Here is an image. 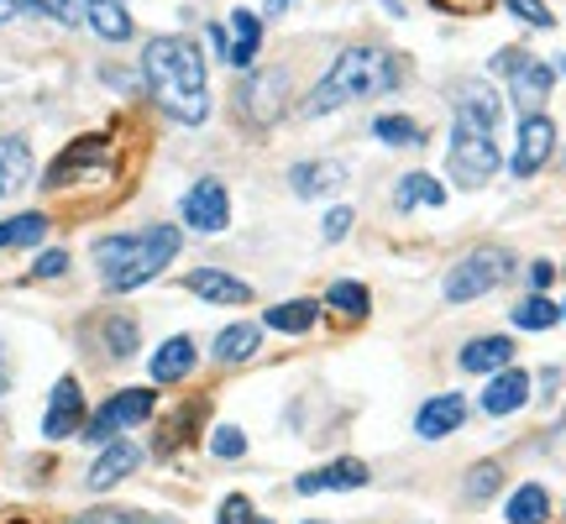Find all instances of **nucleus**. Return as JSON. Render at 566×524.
Returning a JSON list of instances; mask_svg holds the SVG:
<instances>
[{
  "label": "nucleus",
  "instance_id": "nucleus-1",
  "mask_svg": "<svg viewBox=\"0 0 566 524\" xmlns=\"http://www.w3.org/2000/svg\"><path fill=\"white\" fill-rule=\"evenodd\" d=\"M142 79L147 95L163 105L173 121L200 126L211 116V84H205V53L189 37H152L142 53Z\"/></svg>",
  "mask_w": 566,
  "mask_h": 524
},
{
  "label": "nucleus",
  "instance_id": "nucleus-2",
  "mask_svg": "<svg viewBox=\"0 0 566 524\" xmlns=\"http://www.w3.org/2000/svg\"><path fill=\"white\" fill-rule=\"evenodd\" d=\"M394 84H404V64L383 48H347L330 73L315 84V95L305 100V116H326L347 100H367V95H388Z\"/></svg>",
  "mask_w": 566,
  "mask_h": 524
},
{
  "label": "nucleus",
  "instance_id": "nucleus-3",
  "mask_svg": "<svg viewBox=\"0 0 566 524\" xmlns=\"http://www.w3.org/2000/svg\"><path fill=\"white\" fill-rule=\"evenodd\" d=\"M173 258H179V226H147L137 237H100L94 241L100 278H105V288H116V294L152 284Z\"/></svg>",
  "mask_w": 566,
  "mask_h": 524
},
{
  "label": "nucleus",
  "instance_id": "nucleus-4",
  "mask_svg": "<svg viewBox=\"0 0 566 524\" xmlns=\"http://www.w3.org/2000/svg\"><path fill=\"white\" fill-rule=\"evenodd\" d=\"M446 168H451V179H456L462 190H483V184L498 173L494 132L477 126V121H467V116H456V126H451V147H446Z\"/></svg>",
  "mask_w": 566,
  "mask_h": 524
},
{
  "label": "nucleus",
  "instance_id": "nucleus-5",
  "mask_svg": "<svg viewBox=\"0 0 566 524\" xmlns=\"http://www.w3.org/2000/svg\"><path fill=\"white\" fill-rule=\"evenodd\" d=\"M509 273H514V258H509V252H498V247H483V252L462 258L446 273V299L451 305H467V299H477V294L498 288Z\"/></svg>",
  "mask_w": 566,
  "mask_h": 524
},
{
  "label": "nucleus",
  "instance_id": "nucleus-6",
  "mask_svg": "<svg viewBox=\"0 0 566 524\" xmlns=\"http://www.w3.org/2000/svg\"><path fill=\"white\" fill-rule=\"evenodd\" d=\"M152 409H158V394H152V388H121L116 399H105V405L94 409V420L79 430V435H84V441H111L116 430L142 425Z\"/></svg>",
  "mask_w": 566,
  "mask_h": 524
},
{
  "label": "nucleus",
  "instance_id": "nucleus-7",
  "mask_svg": "<svg viewBox=\"0 0 566 524\" xmlns=\"http://www.w3.org/2000/svg\"><path fill=\"white\" fill-rule=\"evenodd\" d=\"M283 90H288V73L262 69L236 90V111L247 116V126H273L279 111H283Z\"/></svg>",
  "mask_w": 566,
  "mask_h": 524
},
{
  "label": "nucleus",
  "instance_id": "nucleus-8",
  "mask_svg": "<svg viewBox=\"0 0 566 524\" xmlns=\"http://www.w3.org/2000/svg\"><path fill=\"white\" fill-rule=\"evenodd\" d=\"M551 147H556V126H551L541 111L519 121V143H514V158H509L514 179H535L545 168V158H551Z\"/></svg>",
  "mask_w": 566,
  "mask_h": 524
},
{
  "label": "nucleus",
  "instance_id": "nucleus-9",
  "mask_svg": "<svg viewBox=\"0 0 566 524\" xmlns=\"http://www.w3.org/2000/svg\"><path fill=\"white\" fill-rule=\"evenodd\" d=\"M84 430V388L73 378H58L53 383V399H47V414H43V435L47 441H69Z\"/></svg>",
  "mask_w": 566,
  "mask_h": 524
},
{
  "label": "nucleus",
  "instance_id": "nucleus-10",
  "mask_svg": "<svg viewBox=\"0 0 566 524\" xmlns=\"http://www.w3.org/2000/svg\"><path fill=\"white\" fill-rule=\"evenodd\" d=\"M184 220L194 226V231H220V226L231 220L226 184H220V179H200V184L184 194Z\"/></svg>",
  "mask_w": 566,
  "mask_h": 524
},
{
  "label": "nucleus",
  "instance_id": "nucleus-11",
  "mask_svg": "<svg viewBox=\"0 0 566 524\" xmlns=\"http://www.w3.org/2000/svg\"><path fill=\"white\" fill-rule=\"evenodd\" d=\"M530 405V373H514L503 367L498 378H488L483 388V414H514V409Z\"/></svg>",
  "mask_w": 566,
  "mask_h": 524
},
{
  "label": "nucleus",
  "instance_id": "nucleus-12",
  "mask_svg": "<svg viewBox=\"0 0 566 524\" xmlns=\"http://www.w3.org/2000/svg\"><path fill=\"white\" fill-rule=\"evenodd\" d=\"M189 294H200L205 305H247L252 299V288L231 278V273H215V267H200V273H189L184 278Z\"/></svg>",
  "mask_w": 566,
  "mask_h": 524
},
{
  "label": "nucleus",
  "instance_id": "nucleus-13",
  "mask_svg": "<svg viewBox=\"0 0 566 524\" xmlns=\"http://www.w3.org/2000/svg\"><path fill=\"white\" fill-rule=\"evenodd\" d=\"M509 79H514V105L524 111V116H535V111H541V100L551 95V84H556V69H551V64H535V58H524Z\"/></svg>",
  "mask_w": 566,
  "mask_h": 524
},
{
  "label": "nucleus",
  "instance_id": "nucleus-14",
  "mask_svg": "<svg viewBox=\"0 0 566 524\" xmlns=\"http://www.w3.org/2000/svg\"><path fill=\"white\" fill-rule=\"evenodd\" d=\"M467 420V405H462V394H441V399H430V405L415 414V430H420L424 441H441L451 430H462Z\"/></svg>",
  "mask_w": 566,
  "mask_h": 524
},
{
  "label": "nucleus",
  "instance_id": "nucleus-15",
  "mask_svg": "<svg viewBox=\"0 0 566 524\" xmlns=\"http://www.w3.org/2000/svg\"><path fill=\"white\" fill-rule=\"evenodd\" d=\"M258 43H262L258 16H252V11H231V32H226V64H231V69H252Z\"/></svg>",
  "mask_w": 566,
  "mask_h": 524
},
{
  "label": "nucleus",
  "instance_id": "nucleus-16",
  "mask_svg": "<svg viewBox=\"0 0 566 524\" xmlns=\"http://www.w3.org/2000/svg\"><path fill=\"white\" fill-rule=\"evenodd\" d=\"M514 362V341L509 335H477L472 346H462V367L467 373H503Z\"/></svg>",
  "mask_w": 566,
  "mask_h": 524
},
{
  "label": "nucleus",
  "instance_id": "nucleus-17",
  "mask_svg": "<svg viewBox=\"0 0 566 524\" xmlns=\"http://www.w3.org/2000/svg\"><path fill=\"white\" fill-rule=\"evenodd\" d=\"M137 462H142V452L132 446V441H111V446H105V456H100V462L90 467V488H94V493L116 488V482H121L126 472H132Z\"/></svg>",
  "mask_w": 566,
  "mask_h": 524
},
{
  "label": "nucleus",
  "instance_id": "nucleus-18",
  "mask_svg": "<svg viewBox=\"0 0 566 524\" xmlns=\"http://www.w3.org/2000/svg\"><path fill=\"white\" fill-rule=\"evenodd\" d=\"M294 488H299V493H326V488H367V467L347 456V462H330V467H320V472H305Z\"/></svg>",
  "mask_w": 566,
  "mask_h": 524
},
{
  "label": "nucleus",
  "instance_id": "nucleus-19",
  "mask_svg": "<svg viewBox=\"0 0 566 524\" xmlns=\"http://www.w3.org/2000/svg\"><path fill=\"white\" fill-rule=\"evenodd\" d=\"M194 373V341L189 335H173L152 352V383H179Z\"/></svg>",
  "mask_w": 566,
  "mask_h": 524
},
{
  "label": "nucleus",
  "instance_id": "nucleus-20",
  "mask_svg": "<svg viewBox=\"0 0 566 524\" xmlns=\"http://www.w3.org/2000/svg\"><path fill=\"white\" fill-rule=\"evenodd\" d=\"M394 205L404 215L415 210V205H430V210H441L446 205V190H441V179H430V173H404L399 190H394Z\"/></svg>",
  "mask_w": 566,
  "mask_h": 524
},
{
  "label": "nucleus",
  "instance_id": "nucleus-21",
  "mask_svg": "<svg viewBox=\"0 0 566 524\" xmlns=\"http://www.w3.org/2000/svg\"><path fill=\"white\" fill-rule=\"evenodd\" d=\"M84 16H90V26L105 43H126L132 37V16H126L121 0H84Z\"/></svg>",
  "mask_w": 566,
  "mask_h": 524
},
{
  "label": "nucleus",
  "instance_id": "nucleus-22",
  "mask_svg": "<svg viewBox=\"0 0 566 524\" xmlns=\"http://www.w3.org/2000/svg\"><path fill=\"white\" fill-rule=\"evenodd\" d=\"M341 163H299L294 173H288V184H294V194L299 200H315V194H330V190H341Z\"/></svg>",
  "mask_w": 566,
  "mask_h": 524
},
{
  "label": "nucleus",
  "instance_id": "nucleus-23",
  "mask_svg": "<svg viewBox=\"0 0 566 524\" xmlns=\"http://www.w3.org/2000/svg\"><path fill=\"white\" fill-rule=\"evenodd\" d=\"M456 116H467V121H477V126L498 132V121H503V100H498L494 90H483V84H467V90L456 95Z\"/></svg>",
  "mask_w": 566,
  "mask_h": 524
},
{
  "label": "nucleus",
  "instance_id": "nucleus-24",
  "mask_svg": "<svg viewBox=\"0 0 566 524\" xmlns=\"http://www.w3.org/2000/svg\"><path fill=\"white\" fill-rule=\"evenodd\" d=\"M315 320H320V305H315V299H288V305H273V310L262 315L268 331H288V335L309 331Z\"/></svg>",
  "mask_w": 566,
  "mask_h": 524
},
{
  "label": "nucleus",
  "instance_id": "nucleus-25",
  "mask_svg": "<svg viewBox=\"0 0 566 524\" xmlns=\"http://www.w3.org/2000/svg\"><path fill=\"white\" fill-rule=\"evenodd\" d=\"M509 524H545V514H551V493H545L541 482H524L514 499H509Z\"/></svg>",
  "mask_w": 566,
  "mask_h": 524
},
{
  "label": "nucleus",
  "instance_id": "nucleus-26",
  "mask_svg": "<svg viewBox=\"0 0 566 524\" xmlns=\"http://www.w3.org/2000/svg\"><path fill=\"white\" fill-rule=\"evenodd\" d=\"M26 173H32V152L16 137H0V194L22 190Z\"/></svg>",
  "mask_w": 566,
  "mask_h": 524
},
{
  "label": "nucleus",
  "instance_id": "nucleus-27",
  "mask_svg": "<svg viewBox=\"0 0 566 524\" xmlns=\"http://www.w3.org/2000/svg\"><path fill=\"white\" fill-rule=\"evenodd\" d=\"M43 237H47V215L43 210H26V215L0 220V247H37Z\"/></svg>",
  "mask_w": 566,
  "mask_h": 524
},
{
  "label": "nucleus",
  "instance_id": "nucleus-28",
  "mask_svg": "<svg viewBox=\"0 0 566 524\" xmlns=\"http://www.w3.org/2000/svg\"><path fill=\"white\" fill-rule=\"evenodd\" d=\"M258 352V326H226L215 335V362H247Z\"/></svg>",
  "mask_w": 566,
  "mask_h": 524
},
{
  "label": "nucleus",
  "instance_id": "nucleus-29",
  "mask_svg": "<svg viewBox=\"0 0 566 524\" xmlns=\"http://www.w3.org/2000/svg\"><path fill=\"white\" fill-rule=\"evenodd\" d=\"M556 320H562V310H556L545 294H530V299H519V305H514V326H519V331H551Z\"/></svg>",
  "mask_w": 566,
  "mask_h": 524
},
{
  "label": "nucleus",
  "instance_id": "nucleus-30",
  "mask_svg": "<svg viewBox=\"0 0 566 524\" xmlns=\"http://www.w3.org/2000/svg\"><path fill=\"white\" fill-rule=\"evenodd\" d=\"M100 335H105V352H111L116 362L137 352V320H126V315H111V320H100Z\"/></svg>",
  "mask_w": 566,
  "mask_h": 524
},
{
  "label": "nucleus",
  "instance_id": "nucleus-31",
  "mask_svg": "<svg viewBox=\"0 0 566 524\" xmlns=\"http://www.w3.org/2000/svg\"><path fill=\"white\" fill-rule=\"evenodd\" d=\"M373 137H377V143H388V147H415V143H424L420 126H415L409 116H377V121H373Z\"/></svg>",
  "mask_w": 566,
  "mask_h": 524
},
{
  "label": "nucleus",
  "instance_id": "nucleus-32",
  "mask_svg": "<svg viewBox=\"0 0 566 524\" xmlns=\"http://www.w3.org/2000/svg\"><path fill=\"white\" fill-rule=\"evenodd\" d=\"M326 305L336 315H367V288L362 284H352V278H341V284H330V294H326Z\"/></svg>",
  "mask_w": 566,
  "mask_h": 524
},
{
  "label": "nucleus",
  "instance_id": "nucleus-33",
  "mask_svg": "<svg viewBox=\"0 0 566 524\" xmlns=\"http://www.w3.org/2000/svg\"><path fill=\"white\" fill-rule=\"evenodd\" d=\"M498 482H503V467L498 462H477L467 477V499H488V493H498Z\"/></svg>",
  "mask_w": 566,
  "mask_h": 524
},
{
  "label": "nucleus",
  "instance_id": "nucleus-34",
  "mask_svg": "<svg viewBox=\"0 0 566 524\" xmlns=\"http://www.w3.org/2000/svg\"><path fill=\"white\" fill-rule=\"evenodd\" d=\"M22 11H43V16H53V22H79L84 16V0H22Z\"/></svg>",
  "mask_w": 566,
  "mask_h": 524
},
{
  "label": "nucleus",
  "instance_id": "nucleus-35",
  "mask_svg": "<svg viewBox=\"0 0 566 524\" xmlns=\"http://www.w3.org/2000/svg\"><path fill=\"white\" fill-rule=\"evenodd\" d=\"M211 452L220 456V462H231V456H241L247 452V435L236 425H215V435H211Z\"/></svg>",
  "mask_w": 566,
  "mask_h": 524
},
{
  "label": "nucleus",
  "instance_id": "nucleus-36",
  "mask_svg": "<svg viewBox=\"0 0 566 524\" xmlns=\"http://www.w3.org/2000/svg\"><path fill=\"white\" fill-rule=\"evenodd\" d=\"M509 11H514L519 22H530V26H556V16L545 11V0H509Z\"/></svg>",
  "mask_w": 566,
  "mask_h": 524
},
{
  "label": "nucleus",
  "instance_id": "nucleus-37",
  "mask_svg": "<svg viewBox=\"0 0 566 524\" xmlns=\"http://www.w3.org/2000/svg\"><path fill=\"white\" fill-rule=\"evenodd\" d=\"M58 273H69V252H58V247L32 262V278H58Z\"/></svg>",
  "mask_w": 566,
  "mask_h": 524
},
{
  "label": "nucleus",
  "instance_id": "nucleus-38",
  "mask_svg": "<svg viewBox=\"0 0 566 524\" xmlns=\"http://www.w3.org/2000/svg\"><path fill=\"white\" fill-rule=\"evenodd\" d=\"M252 520H258V514H252V503L236 493V499L220 503V520H215V524H252Z\"/></svg>",
  "mask_w": 566,
  "mask_h": 524
},
{
  "label": "nucleus",
  "instance_id": "nucleus-39",
  "mask_svg": "<svg viewBox=\"0 0 566 524\" xmlns=\"http://www.w3.org/2000/svg\"><path fill=\"white\" fill-rule=\"evenodd\" d=\"M73 524H142V520L126 514V509H94V514H79Z\"/></svg>",
  "mask_w": 566,
  "mask_h": 524
},
{
  "label": "nucleus",
  "instance_id": "nucleus-40",
  "mask_svg": "<svg viewBox=\"0 0 566 524\" xmlns=\"http://www.w3.org/2000/svg\"><path fill=\"white\" fill-rule=\"evenodd\" d=\"M352 220H356L352 210H330L326 215V241H341L347 231H352Z\"/></svg>",
  "mask_w": 566,
  "mask_h": 524
},
{
  "label": "nucleus",
  "instance_id": "nucleus-41",
  "mask_svg": "<svg viewBox=\"0 0 566 524\" xmlns=\"http://www.w3.org/2000/svg\"><path fill=\"white\" fill-rule=\"evenodd\" d=\"M551 278H556V267H551V262H535V267H530V284L535 288H551Z\"/></svg>",
  "mask_w": 566,
  "mask_h": 524
},
{
  "label": "nucleus",
  "instance_id": "nucleus-42",
  "mask_svg": "<svg viewBox=\"0 0 566 524\" xmlns=\"http://www.w3.org/2000/svg\"><path fill=\"white\" fill-rule=\"evenodd\" d=\"M441 5H451V11H483L488 0H441Z\"/></svg>",
  "mask_w": 566,
  "mask_h": 524
},
{
  "label": "nucleus",
  "instance_id": "nucleus-43",
  "mask_svg": "<svg viewBox=\"0 0 566 524\" xmlns=\"http://www.w3.org/2000/svg\"><path fill=\"white\" fill-rule=\"evenodd\" d=\"M288 5H294V0H262V11H268V16H283Z\"/></svg>",
  "mask_w": 566,
  "mask_h": 524
},
{
  "label": "nucleus",
  "instance_id": "nucleus-44",
  "mask_svg": "<svg viewBox=\"0 0 566 524\" xmlns=\"http://www.w3.org/2000/svg\"><path fill=\"white\" fill-rule=\"evenodd\" d=\"M16 11H22V0H0V22H11Z\"/></svg>",
  "mask_w": 566,
  "mask_h": 524
},
{
  "label": "nucleus",
  "instance_id": "nucleus-45",
  "mask_svg": "<svg viewBox=\"0 0 566 524\" xmlns=\"http://www.w3.org/2000/svg\"><path fill=\"white\" fill-rule=\"evenodd\" d=\"M11 388V367H5V346H0V394Z\"/></svg>",
  "mask_w": 566,
  "mask_h": 524
},
{
  "label": "nucleus",
  "instance_id": "nucleus-46",
  "mask_svg": "<svg viewBox=\"0 0 566 524\" xmlns=\"http://www.w3.org/2000/svg\"><path fill=\"white\" fill-rule=\"evenodd\" d=\"M562 73H566V53H562Z\"/></svg>",
  "mask_w": 566,
  "mask_h": 524
},
{
  "label": "nucleus",
  "instance_id": "nucleus-47",
  "mask_svg": "<svg viewBox=\"0 0 566 524\" xmlns=\"http://www.w3.org/2000/svg\"><path fill=\"white\" fill-rule=\"evenodd\" d=\"M252 524H268V520H252Z\"/></svg>",
  "mask_w": 566,
  "mask_h": 524
},
{
  "label": "nucleus",
  "instance_id": "nucleus-48",
  "mask_svg": "<svg viewBox=\"0 0 566 524\" xmlns=\"http://www.w3.org/2000/svg\"><path fill=\"white\" fill-rule=\"evenodd\" d=\"M562 320H566V305H562Z\"/></svg>",
  "mask_w": 566,
  "mask_h": 524
}]
</instances>
